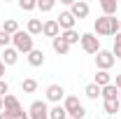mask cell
Here are the masks:
<instances>
[{"label": "cell", "instance_id": "obj_19", "mask_svg": "<svg viewBox=\"0 0 121 119\" xmlns=\"http://www.w3.org/2000/svg\"><path fill=\"white\" fill-rule=\"evenodd\" d=\"M60 37H63L68 45L72 47V45H79V37H82V35H79L75 28H72V30H63V33H60Z\"/></svg>", "mask_w": 121, "mask_h": 119}, {"label": "cell", "instance_id": "obj_32", "mask_svg": "<svg viewBox=\"0 0 121 119\" xmlns=\"http://www.w3.org/2000/svg\"><path fill=\"white\" fill-rule=\"evenodd\" d=\"M0 119H12V117H9V114H7V112L2 110V112H0Z\"/></svg>", "mask_w": 121, "mask_h": 119}, {"label": "cell", "instance_id": "obj_29", "mask_svg": "<svg viewBox=\"0 0 121 119\" xmlns=\"http://www.w3.org/2000/svg\"><path fill=\"white\" fill-rule=\"evenodd\" d=\"M7 93H9V84H7L5 79H0V98H5Z\"/></svg>", "mask_w": 121, "mask_h": 119}, {"label": "cell", "instance_id": "obj_1", "mask_svg": "<svg viewBox=\"0 0 121 119\" xmlns=\"http://www.w3.org/2000/svg\"><path fill=\"white\" fill-rule=\"evenodd\" d=\"M93 30H95V37L98 35H117L119 33V19L117 16H100V19H95V23H93Z\"/></svg>", "mask_w": 121, "mask_h": 119}, {"label": "cell", "instance_id": "obj_5", "mask_svg": "<svg viewBox=\"0 0 121 119\" xmlns=\"http://www.w3.org/2000/svg\"><path fill=\"white\" fill-rule=\"evenodd\" d=\"M2 101H5V112H7L12 119H19L21 114H26L23 107H21V103H19V98H16L14 93H7Z\"/></svg>", "mask_w": 121, "mask_h": 119}, {"label": "cell", "instance_id": "obj_11", "mask_svg": "<svg viewBox=\"0 0 121 119\" xmlns=\"http://www.w3.org/2000/svg\"><path fill=\"white\" fill-rule=\"evenodd\" d=\"M42 35H44V37H51V40H54V37H58V35H60L58 21H56V19L44 21V23H42Z\"/></svg>", "mask_w": 121, "mask_h": 119}, {"label": "cell", "instance_id": "obj_34", "mask_svg": "<svg viewBox=\"0 0 121 119\" xmlns=\"http://www.w3.org/2000/svg\"><path fill=\"white\" fill-rule=\"evenodd\" d=\"M119 33H121V16H119Z\"/></svg>", "mask_w": 121, "mask_h": 119}, {"label": "cell", "instance_id": "obj_9", "mask_svg": "<svg viewBox=\"0 0 121 119\" xmlns=\"http://www.w3.org/2000/svg\"><path fill=\"white\" fill-rule=\"evenodd\" d=\"M70 12H72V16H75V19H86V16H89V12H91V5L86 2V0H72Z\"/></svg>", "mask_w": 121, "mask_h": 119}, {"label": "cell", "instance_id": "obj_22", "mask_svg": "<svg viewBox=\"0 0 121 119\" xmlns=\"http://www.w3.org/2000/svg\"><path fill=\"white\" fill-rule=\"evenodd\" d=\"M2 30H5L7 35L19 33V23H16V19H5V21H2Z\"/></svg>", "mask_w": 121, "mask_h": 119}, {"label": "cell", "instance_id": "obj_6", "mask_svg": "<svg viewBox=\"0 0 121 119\" xmlns=\"http://www.w3.org/2000/svg\"><path fill=\"white\" fill-rule=\"evenodd\" d=\"M28 117L30 119H49V105L44 101H33L28 107Z\"/></svg>", "mask_w": 121, "mask_h": 119}, {"label": "cell", "instance_id": "obj_31", "mask_svg": "<svg viewBox=\"0 0 121 119\" xmlns=\"http://www.w3.org/2000/svg\"><path fill=\"white\" fill-rule=\"evenodd\" d=\"M0 79H5V63L0 61Z\"/></svg>", "mask_w": 121, "mask_h": 119}, {"label": "cell", "instance_id": "obj_24", "mask_svg": "<svg viewBox=\"0 0 121 119\" xmlns=\"http://www.w3.org/2000/svg\"><path fill=\"white\" fill-rule=\"evenodd\" d=\"M103 107L107 114H117L121 110V101H103Z\"/></svg>", "mask_w": 121, "mask_h": 119}, {"label": "cell", "instance_id": "obj_36", "mask_svg": "<svg viewBox=\"0 0 121 119\" xmlns=\"http://www.w3.org/2000/svg\"><path fill=\"white\" fill-rule=\"evenodd\" d=\"M119 101H121V93H119Z\"/></svg>", "mask_w": 121, "mask_h": 119}, {"label": "cell", "instance_id": "obj_18", "mask_svg": "<svg viewBox=\"0 0 121 119\" xmlns=\"http://www.w3.org/2000/svg\"><path fill=\"white\" fill-rule=\"evenodd\" d=\"M103 101H119V89L114 87V84H109V87H103Z\"/></svg>", "mask_w": 121, "mask_h": 119}, {"label": "cell", "instance_id": "obj_28", "mask_svg": "<svg viewBox=\"0 0 121 119\" xmlns=\"http://www.w3.org/2000/svg\"><path fill=\"white\" fill-rule=\"evenodd\" d=\"M9 45H12V35H7L5 30H0V47H2V49H7Z\"/></svg>", "mask_w": 121, "mask_h": 119}, {"label": "cell", "instance_id": "obj_23", "mask_svg": "<svg viewBox=\"0 0 121 119\" xmlns=\"http://www.w3.org/2000/svg\"><path fill=\"white\" fill-rule=\"evenodd\" d=\"M35 89H37V82H35L33 77L21 79V91H23V93H35Z\"/></svg>", "mask_w": 121, "mask_h": 119}, {"label": "cell", "instance_id": "obj_8", "mask_svg": "<svg viewBox=\"0 0 121 119\" xmlns=\"http://www.w3.org/2000/svg\"><path fill=\"white\" fill-rule=\"evenodd\" d=\"M47 101L54 105H60L65 101V89L60 87V84H49L47 87Z\"/></svg>", "mask_w": 121, "mask_h": 119}, {"label": "cell", "instance_id": "obj_35", "mask_svg": "<svg viewBox=\"0 0 121 119\" xmlns=\"http://www.w3.org/2000/svg\"><path fill=\"white\" fill-rule=\"evenodd\" d=\"M0 30H2V23H0Z\"/></svg>", "mask_w": 121, "mask_h": 119}, {"label": "cell", "instance_id": "obj_15", "mask_svg": "<svg viewBox=\"0 0 121 119\" xmlns=\"http://www.w3.org/2000/svg\"><path fill=\"white\" fill-rule=\"evenodd\" d=\"M16 61H19V51H16L14 47L2 49V63H5V65H14Z\"/></svg>", "mask_w": 121, "mask_h": 119}, {"label": "cell", "instance_id": "obj_7", "mask_svg": "<svg viewBox=\"0 0 121 119\" xmlns=\"http://www.w3.org/2000/svg\"><path fill=\"white\" fill-rule=\"evenodd\" d=\"M114 54H112V51H107V49H100V51H98V54H95V68H98V70H107V73H109V68H112V65H114Z\"/></svg>", "mask_w": 121, "mask_h": 119}, {"label": "cell", "instance_id": "obj_13", "mask_svg": "<svg viewBox=\"0 0 121 119\" xmlns=\"http://www.w3.org/2000/svg\"><path fill=\"white\" fill-rule=\"evenodd\" d=\"M28 63L33 68H40V65H44V51L42 49H33L28 54Z\"/></svg>", "mask_w": 121, "mask_h": 119}, {"label": "cell", "instance_id": "obj_21", "mask_svg": "<svg viewBox=\"0 0 121 119\" xmlns=\"http://www.w3.org/2000/svg\"><path fill=\"white\" fill-rule=\"evenodd\" d=\"M49 119H68V112H65L63 103H60V105H54V107H49Z\"/></svg>", "mask_w": 121, "mask_h": 119}, {"label": "cell", "instance_id": "obj_3", "mask_svg": "<svg viewBox=\"0 0 121 119\" xmlns=\"http://www.w3.org/2000/svg\"><path fill=\"white\" fill-rule=\"evenodd\" d=\"M63 107H65L68 117H72V119H84V117H86V107L79 103V98H77V96H65Z\"/></svg>", "mask_w": 121, "mask_h": 119}, {"label": "cell", "instance_id": "obj_10", "mask_svg": "<svg viewBox=\"0 0 121 119\" xmlns=\"http://www.w3.org/2000/svg\"><path fill=\"white\" fill-rule=\"evenodd\" d=\"M56 21H58L60 33H63V30H72V28H75V23H77V19L72 16V12H70V9H63V12L58 14V19H56Z\"/></svg>", "mask_w": 121, "mask_h": 119}, {"label": "cell", "instance_id": "obj_12", "mask_svg": "<svg viewBox=\"0 0 121 119\" xmlns=\"http://www.w3.org/2000/svg\"><path fill=\"white\" fill-rule=\"evenodd\" d=\"M51 47H54V51H56V54H58V56H65V54H68V51H70V45H68V42H65V40H63V37H54V40H51Z\"/></svg>", "mask_w": 121, "mask_h": 119}, {"label": "cell", "instance_id": "obj_17", "mask_svg": "<svg viewBox=\"0 0 121 119\" xmlns=\"http://www.w3.org/2000/svg\"><path fill=\"white\" fill-rule=\"evenodd\" d=\"M42 23H44V21H40V19H28L26 33H30L33 37H35V35H42Z\"/></svg>", "mask_w": 121, "mask_h": 119}, {"label": "cell", "instance_id": "obj_4", "mask_svg": "<svg viewBox=\"0 0 121 119\" xmlns=\"http://www.w3.org/2000/svg\"><path fill=\"white\" fill-rule=\"evenodd\" d=\"M79 45L86 54H98L100 51V37H95V33H82Z\"/></svg>", "mask_w": 121, "mask_h": 119}, {"label": "cell", "instance_id": "obj_30", "mask_svg": "<svg viewBox=\"0 0 121 119\" xmlns=\"http://www.w3.org/2000/svg\"><path fill=\"white\" fill-rule=\"evenodd\" d=\"M112 84H114V87H117V89H119V93H121V73L117 75V79H114V82H112Z\"/></svg>", "mask_w": 121, "mask_h": 119}, {"label": "cell", "instance_id": "obj_37", "mask_svg": "<svg viewBox=\"0 0 121 119\" xmlns=\"http://www.w3.org/2000/svg\"><path fill=\"white\" fill-rule=\"evenodd\" d=\"M119 7H121V2H119Z\"/></svg>", "mask_w": 121, "mask_h": 119}, {"label": "cell", "instance_id": "obj_2", "mask_svg": "<svg viewBox=\"0 0 121 119\" xmlns=\"http://www.w3.org/2000/svg\"><path fill=\"white\" fill-rule=\"evenodd\" d=\"M33 40H35V37H33L30 33H26V30H19V33L12 35V45H14V49L19 54H30V51L35 49V42H33Z\"/></svg>", "mask_w": 121, "mask_h": 119}, {"label": "cell", "instance_id": "obj_25", "mask_svg": "<svg viewBox=\"0 0 121 119\" xmlns=\"http://www.w3.org/2000/svg\"><path fill=\"white\" fill-rule=\"evenodd\" d=\"M54 7H56V0H40L37 2V9L40 12H51Z\"/></svg>", "mask_w": 121, "mask_h": 119}, {"label": "cell", "instance_id": "obj_33", "mask_svg": "<svg viewBox=\"0 0 121 119\" xmlns=\"http://www.w3.org/2000/svg\"><path fill=\"white\" fill-rule=\"evenodd\" d=\"M2 110H5V101L0 98V112H2Z\"/></svg>", "mask_w": 121, "mask_h": 119}, {"label": "cell", "instance_id": "obj_16", "mask_svg": "<svg viewBox=\"0 0 121 119\" xmlns=\"http://www.w3.org/2000/svg\"><path fill=\"white\" fill-rule=\"evenodd\" d=\"M93 84H98L100 89H103V87H109V84H112V75L107 73V70H98V73H95V79H93Z\"/></svg>", "mask_w": 121, "mask_h": 119}, {"label": "cell", "instance_id": "obj_14", "mask_svg": "<svg viewBox=\"0 0 121 119\" xmlns=\"http://www.w3.org/2000/svg\"><path fill=\"white\" fill-rule=\"evenodd\" d=\"M117 7H119V2H117V0H100L103 16H114V14H117Z\"/></svg>", "mask_w": 121, "mask_h": 119}, {"label": "cell", "instance_id": "obj_20", "mask_svg": "<svg viewBox=\"0 0 121 119\" xmlns=\"http://www.w3.org/2000/svg\"><path fill=\"white\" fill-rule=\"evenodd\" d=\"M84 93H86V98H91V101H98L100 98V93H103V89L98 87V84H86V89H84Z\"/></svg>", "mask_w": 121, "mask_h": 119}, {"label": "cell", "instance_id": "obj_26", "mask_svg": "<svg viewBox=\"0 0 121 119\" xmlns=\"http://www.w3.org/2000/svg\"><path fill=\"white\" fill-rule=\"evenodd\" d=\"M19 7H21L23 12H33V9L37 7V2H35V0H19Z\"/></svg>", "mask_w": 121, "mask_h": 119}, {"label": "cell", "instance_id": "obj_27", "mask_svg": "<svg viewBox=\"0 0 121 119\" xmlns=\"http://www.w3.org/2000/svg\"><path fill=\"white\" fill-rule=\"evenodd\" d=\"M112 54H114V59H121V33H117V37H114V49H112Z\"/></svg>", "mask_w": 121, "mask_h": 119}]
</instances>
